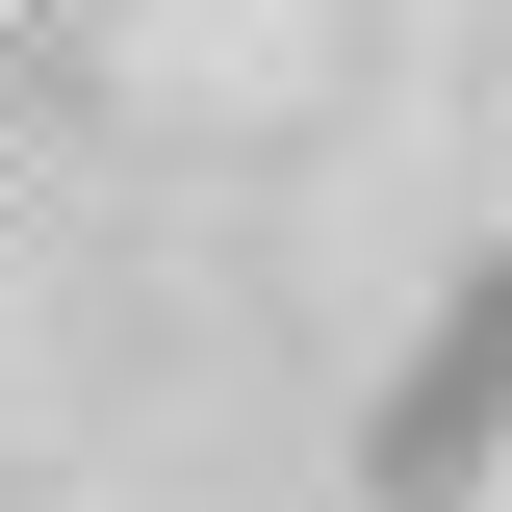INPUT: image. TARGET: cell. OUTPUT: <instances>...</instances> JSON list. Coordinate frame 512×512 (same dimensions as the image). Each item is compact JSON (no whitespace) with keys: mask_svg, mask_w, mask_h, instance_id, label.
<instances>
[{"mask_svg":"<svg viewBox=\"0 0 512 512\" xmlns=\"http://www.w3.org/2000/svg\"><path fill=\"white\" fill-rule=\"evenodd\" d=\"M487 461H512V256L384 359V410H359V487H384V512H461Z\"/></svg>","mask_w":512,"mask_h":512,"instance_id":"cell-1","label":"cell"}]
</instances>
